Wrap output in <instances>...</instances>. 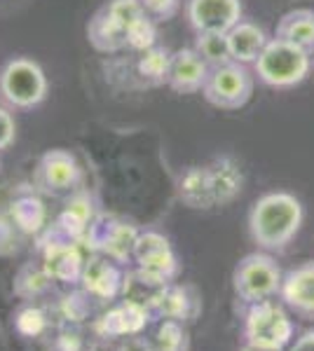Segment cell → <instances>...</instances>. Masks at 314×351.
Masks as SVG:
<instances>
[{
  "mask_svg": "<svg viewBox=\"0 0 314 351\" xmlns=\"http://www.w3.org/2000/svg\"><path fill=\"white\" fill-rule=\"evenodd\" d=\"M302 204L291 192H267L249 211V234L262 251H284L302 228Z\"/></svg>",
  "mask_w": 314,
  "mask_h": 351,
  "instance_id": "cell-1",
  "label": "cell"
},
{
  "mask_svg": "<svg viewBox=\"0 0 314 351\" xmlns=\"http://www.w3.org/2000/svg\"><path fill=\"white\" fill-rule=\"evenodd\" d=\"M244 342L254 347L267 349H287L293 342L295 326L291 319V311L284 307V302L272 300H260V302L247 304L242 321Z\"/></svg>",
  "mask_w": 314,
  "mask_h": 351,
  "instance_id": "cell-2",
  "label": "cell"
},
{
  "mask_svg": "<svg viewBox=\"0 0 314 351\" xmlns=\"http://www.w3.org/2000/svg\"><path fill=\"white\" fill-rule=\"evenodd\" d=\"M312 71V54L295 47L291 43H284L279 38H270L262 49V54L256 59L254 73L256 77L275 89L295 87L310 75Z\"/></svg>",
  "mask_w": 314,
  "mask_h": 351,
  "instance_id": "cell-3",
  "label": "cell"
},
{
  "mask_svg": "<svg viewBox=\"0 0 314 351\" xmlns=\"http://www.w3.org/2000/svg\"><path fill=\"white\" fill-rule=\"evenodd\" d=\"M146 12L139 0H108L104 8L89 19L87 38L96 52L117 54L127 49L129 28Z\"/></svg>",
  "mask_w": 314,
  "mask_h": 351,
  "instance_id": "cell-4",
  "label": "cell"
},
{
  "mask_svg": "<svg viewBox=\"0 0 314 351\" xmlns=\"http://www.w3.org/2000/svg\"><path fill=\"white\" fill-rule=\"evenodd\" d=\"M284 271L267 251L244 256L232 269V291L244 304L279 298Z\"/></svg>",
  "mask_w": 314,
  "mask_h": 351,
  "instance_id": "cell-5",
  "label": "cell"
},
{
  "mask_svg": "<svg viewBox=\"0 0 314 351\" xmlns=\"http://www.w3.org/2000/svg\"><path fill=\"white\" fill-rule=\"evenodd\" d=\"M36 258L56 284L80 286V276H82L85 260H87V251L80 243L61 237L47 225L38 234Z\"/></svg>",
  "mask_w": 314,
  "mask_h": 351,
  "instance_id": "cell-6",
  "label": "cell"
},
{
  "mask_svg": "<svg viewBox=\"0 0 314 351\" xmlns=\"http://www.w3.org/2000/svg\"><path fill=\"white\" fill-rule=\"evenodd\" d=\"M47 75L33 59L16 56L0 71V96L12 108H36L47 96Z\"/></svg>",
  "mask_w": 314,
  "mask_h": 351,
  "instance_id": "cell-7",
  "label": "cell"
},
{
  "mask_svg": "<svg viewBox=\"0 0 314 351\" xmlns=\"http://www.w3.org/2000/svg\"><path fill=\"white\" fill-rule=\"evenodd\" d=\"M254 87H256V73H251L249 66L244 64L227 61L223 66L211 68L202 94L216 108L239 110L251 101Z\"/></svg>",
  "mask_w": 314,
  "mask_h": 351,
  "instance_id": "cell-8",
  "label": "cell"
},
{
  "mask_svg": "<svg viewBox=\"0 0 314 351\" xmlns=\"http://www.w3.org/2000/svg\"><path fill=\"white\" fill-rule=\"evenodd\" d=\"M139 232L141 230L129 220L108 216V213H96L82 241V248L87 253H99V256L115 260L124 267L127 263H131V253H134Z\"/></svg>",
  "mask_w": 314,
  "mask_h": 351,
  "instance_id": "cell-9",
  "label": "cell"
},
{
  "mask_svg": "<svg viewBox=\"0 0 314 351\" xmlns=\"http://www.w3.org/2000/svg\"><path fill=\"white\" fill-rule=\"evenodd\" d=\"M85 178L82 164L78 162V157L71 150L54 148L47 150L36 164L33 171V188L43 195H73L80 190Z\"/></svg>",
  "mask_w": 314,
  "mask_h": 351,
  "instance_id": "cell-10",
  "label": "cell"
},
{
  "mask_svg": "<svg viewBox=\"0 0 314 351\" xmlns=\"http://www.w3.org/2000/svg\"><path fill=\"white\" fill-rule=\"evenodd\" d=\"M150 324H155V316L148 304L120 298L92 321V332L101 339H124L141 335Z\"/></svg>",
  "mask_w": 314,
  "mask_h": 351,
  "instance_id": "cell-11",
  "label": "cell"
},
{
  "mask_svg": "<svg viewBox=\"0 0 314 351\" xmlns=\"http://www.w3.org/2000/svg\"><path fill=\"white\" fill-rule=\"evenodd\" d=\"M131 263L167 281H176L181 274V260L176 256L174 246H171V241L162 232L155 230L139 232V239L134 243V253H131Z\"/></svg>",
  "mask_w": 314,
  "mask_h": 351,
  "instance_id": "cell-12",
  "label": "cell"
},
{
  "mask_svg": "<svg viewBox=\"0 0 314 351\" xmlns=\"http://www.w3.org/2000/svg\"><path fill=\"white\" fill-rule=\"evenodd\" d=\"M124 286V267L115 260L89 253L85 260V269L80 276V288L92 295L99 304H113L122 298Z\"/></svg>",
  "mask_w": 314,
  "mask_h": 351,
  "instance_id": "cell-13",
  "label": "cell"
},
{
  "mask_svg": "<svg viewBox=\"0 0 314 351\" xmlns=\"http://www.w3.org/2000/svg\"><path fill=\"white\" fill-rule=\"evenodd\" d=\"M148 309L153 311L155 321L171 319L181 321V324H190L202 314V298L192 286L171 281L148 302Z\"/></svg>",
  "mask_w": 314,
  "mask_h": 351,
  "instance_id": "cell-14",
  "label": "cell"
},
{
  "mask_svg": "<svg viewBox=\"0 0 314 351\" xmlns=\"http://www.w3.org/2000/svg\"><path fill=\"white\" fill-rule=\"evenodd\" d=\"M186 16L195 33H227L242 21L239 0H188Z\"/></svg>",
  "mask_w": 314,
  "mask_h": 351,
  "instance_id": "cell-15",
  "label": "cell"
},
{
  "mask_svg": "<svg viewBox=\"0 0 314 351\" xmlns=\"http://www.w3.org/2000/svg\"><path fill=\"white\" fill-rule=\"evenodd\" d=\"M279 300L291 314L305 321H314V260L300 263L284 271Z\"/></svg>",
  "mask_w": 314,
  "mask_h": 351,
  "instance_id": "cell-16",
  "label": "cell"
},
{
  "mask_svg": "<svg viewBox=\"0 0 314 351\" xmlns=\"http://www.w3.org/2000/svg\"><path fill=\"white\" fill-rule=\"evenodd\" d=\"M211 66L197 54L195 47L176 49L169 61L167 87L176 94H197L204 89Z\"/></svg>",
  "mask_w": 314,
  "mask_h": 351,
  "instance_id": "cell-17",
  "label": "cell"
},
{
  "mask_svg": "<svg viewBox=\"0 0 314 351\" xmlns=\"http://www.w3.org/2000/svg\"><path fill=\"white\" fill-rule=\"evenodd\" d=\"M94 218H96V208H94L92 195L85 190H76L71 197H68L66 206L61 208V213L54 218V223L49 225V228L54 232H59L61 237H66V239H71L82 246L85 237H87V230Z\"/></svg>",
  "mask_w": 314,
  "mask_h": 351,
  "instance_id": "cell-18",
  "label": "cell"
},
{
  "mask_svg": "<svg viewBox=\"0 0 314 351\" xmlns=\"http://www.w3.org/2000/svg\"><path fill=\"white\" fill-rule=\"evenodd\" d=\"M8 216L24 237H38L47 228V211L36 188L19 190L8 204Z\"/></svg>",
  "mask_w": 314,
  "mask_h": 351,
  "instance_id": "cell-19",
  "label": "cell"
},
{
  "mask_svg": "<svg viewBox=\"0 0 314 351\" xmlns=\"http://www.w3.org/2000/svg\"><path fill=\"white\" fill-rule=\"evenodd\" d=\"M176 192H179V199L183 202L188 208H197V211L216 208L209 164H197V167L183 169L179 180H176Z\"/></svg>",
  "mask_w": 314,
  "mask_h": 351,
  "instance_id": "cell-20",
  "label": "cell"
},
{
  "mask_svg": "<svg viewBox=\"0 0 314 351\" xmlns=\"http://www.w3.org/2000/svg\"><path fill=\"white\" fill-rule=\"evenodd\" d=\"M227 38V49H230V59L237 61V64H256V59L262 54L267 45V33L262 31L258 24L254 21H239L225 33Z\"/></svg>",
  "mask_w": 314,
  "mask_h": 351,
  "instance_id": "cell-21",
  "label": "cell"
},
{
  "mask_svg": "<svg viewBox=\"0 0 314 351\" xmlns=\"http://www.w3.org/2000/svg\"><path fill=\"white\" fill-rule=\"evenodd\" d=\"M275 38L314 54V10L300 8L287 12L279 19Z\"/></svg>",
  "mask_w": 314,
  "mask_h": 351,
  "instance_id": "cell-22",
  "label": "cell"
},
{
  "mask_svg": "<svg viewBox=\"0 0 314 351\" xmlns=\"http://www.w3.org/2000/svg\"><path fill=\"white\" fill-rule=\"evenodd\" d=\"M209 173L211 185H214L216 206H225L242 192L244 176L232 157H216L214 162H209Z\"/></svg>",
  "mask_w": 314,
  "mask_h": 351,
  "instance_id": "cell-23",
  "label": "cell"
},
{
  "mask_svg": "<svg viewBox=\"0 0 314 351\" xmlns=\"http://www.w3.org/2000/svg\"><path fill=\"white\" fill-rule=\"evenodd\" d=\"M54 284L56 281L47 274V271H45V267L38 263V258H36V260L21 265V267L16 269L12 291H14L16 298L26 300V302H36V300H40L43 295H47Z\"/></svg>",
  "mask_w": 314,
  "mask_h": 351,
  "instance_id": "cell-24",
  "label": "cell"
},
{
  "mask_svg": "<svg viewBox=\"0 0 314 351\" xmlns=\"http://www.w3.org/2000/svg\"><path fill=\"white\" fill-rule=\"evenodd\" d=\"M96 307L99 302L92 295H87L80 286H71V291L56 300V326H82L85 321L94 319Z\"/></svg>",
  "mask_w": 314,
  "mask_h": 351,
  "instance_id": "cell-25",
  "label": "cell"
},
{
  "mask_svg": "<svg viewBox=\"0 0 314 351\" xmlns=\"http://www.w3.org/2000/svg\"><path fill=\"white\" fill-rule=\"evenodd\" d=\"M12 326L21 337L33 339V337H43L52 328V319H49V311L43 304L26 302L14 311Z\"/></svg>",
  "mask_w": 314,
  "mask_h": 351,
  "instance_id": "cell-26",
  "label": "cell"
},
{
  "mask_svg": "<svg viewBox=\"0 0 314 351\" xmlns=\"http://www.w3.org/2000/svg\"><path fill=\"white\" fill-rule=\"evenodd\" d=\"M155 351H190V332L181 321L162 319L150 337Z\"/></svg>",
  "mask_w": 314,
  "mask_h": 351,
  "instance_id": "cell-27",
  "label": "cell"
},
{
  "mask_svg": "<svg viewBox=\"0 0 314 351\" xmlns=\"http://www.w3.org/2000/svg\"><path fill=\"white\" fill-rule=\"evenodd\" d=\"M169 61L171 54L164 47H155L146 49V52H139V59H136V71L144 77L148 84H167V73H169Z\"/></svg>",
  "mask_w": 314,
  "mask_h": 351,
  "instance_id": "cell-28",
  "label": "cell"
},
{
  "mask_svg": "<svg viewBox=\"0 0 314 351\" xmlns=\"http://www.w3.org/2000/svg\"><path fill=\"white\" fill-rule=\"evenodd\" d=\"M192 47L197 49V54L202 56L211 68L232 61L230 49H227L225 33H197L195 45H192Z\"/></svg>",
  "mask_w": 314,
  "mask_h": 351,
  "instance_id": "cell-29",
  "label": "cell"
},
{
  "mask_svg": "<svg viewBox=\"0 0 314 351\" xmlns=\"http://www.w3.org/2000/svg\"><path fill=\"white\" fill-rule=\"evenodd\" d=\"M49 351H92V342L80 326H56L54 337L49 339Z\"/></svg>",
  "mask_w": 314,
  "mask_h": 351,
  "instance_id": "cell-30",
  "label": "cell"
},
{
  "mask_svg": "<svg viewBox=\"0 0 314 351\" xmlns=\"http://www.w3.org/2000/svg\"><path fill=\"white\" fill-rule=\"evenodd\" d=\"M155 45H157V26H155V21H153L150 14H144L134 26L129 28L127 49L146 52V49L155 47Z\"/></svg>",
  "mask_w": 314,
  "mask_h": 351,
  "instance_id": "cell-31",
  "label": "cell"
},
{
  "mask_svg": "<svg viewBox=\"0 0 314 351\" xmlns=\"http://www.w3.org/2000/svg\"><path fill=\"white\" fill-rule=\"evenodd\" d=\"M21 237L24 234L16 230L12 218H10L8 213H0V258L14 256V253L19 251Z\"/></svg>",
  "mask_w": 314,
  "mask_h": 351,
  "instance_id": "cell-32",
  "label": "cell"
},
{
  "mask_svg": "<svg viewBox=\"0 0 314 351\" xmlns=\"http://www.w3.org/2000/svg\"><path fill=\"white\" fill-rule=\"evenodd\" d=\"M153 19H171L179 10V0H139Z\"/></svg>",
  "mask_w": 314,
  "mask_h": 351,
  "instance_id": "cell-33",
  "label": "cell"
},
{
  "mask_svg": "<svg viewBox=\"0 0 314 351\" xmlns=\"http://www.w3.org/2000/svg\"><path fill=\"white\" fill-rule=\"evenodd\" d=\"M14 136H16V124L12 112L0 106V150L10 148L14 143Z\"/></svg>",
  "mask_w": 314,
  "mask_h": 351,
  "instance_id": "cell-34",
  "label": "cell"
},
{
  "mask_svg": "<svg viewBox=\"0 0 314 351\" xmlns=\"http://www.w3.org/2000/svg\"><path fill=\"white\" fill-rule=\"evenodd\" d=\"M115 351H155V347H153L150 337L134 335V337H124L122 344Z\"/></svg>",
  "mask_w": 314,
  "mask_h": 351,
  "instance_id": "cell-35",
  "label": "cell"
},
{
  "mask_svg": "<svg viewBox=\"0 0 314 351\" xmlns=\"http://www.w3.org/2000/svg\"><path fill=\"white\" fill-rule=\"evenodd\" d=\"M289 351H314V330H305L295 342H291Z\"/></svg>",
  "mask_w": 314,
  "mask_h": 351,
  "instance_id": "cell-36",
  "label": "cell"
},
{
  "mask_svg": "<svg viewBox=\"0 0 314 351\" xmlns=\"http://www.w3.org/2000/svg\"><path fill=\"white\" fill-rule=\"evenodd\" d=\"M239 351H284V349H267V347H254V344H244Z\"/></svg>",
  "mask_w": 314,
  "mask_h": 351,
  "instance_id": "cell-37",
  "label": "cell"
},
{
  "mask_svg": "<svg viewBox=\"0 0 314 351\" xmlns=\"http://www.w3.org/2000/svg\"><path fill=\"white\" fill-rule=\"evenodd\" d=\"M312 68H314V54H312Z\"/></svg>",
  "mask_w": 314,
  "mask_h": 351,
  "instance_id": "cell-38",
  "label": "cell"
}]
</instances>
